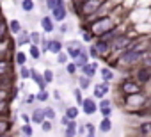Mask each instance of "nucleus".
Masks as SVG:
<instances>
[{"instance_id":"41","label":"nucleus","mask_w":151,"mask_h":137,"mask_svg":"<svg viewBox=\"0 0 151 137\" xmlns=\"http://www.w3.org/2000/svg\"><path fill=\"white\" fill-rule=\"evenodd\" d=\"M36 98H37V102L45 103V102L50 100V93H48V91H37V93H36Z\"/></svg>"},{"instance_id":"16","label":"nucleus","mask_w":151,"mask_h":137,"mask_svg":"<svg viewBox=\"0 0 151 137\" xmlns=\"http://www.w3.org/2000/svg\"><path fill=\"white\" fill-rule=\"evenodd\" d=\"M30 118H32V125H39V126H41V125L46 121V116H45V107H36V109L32 110Z\"/></svg>"},{"instance_id":"12","label":"nucleus","mask_w":151,"mask_h":137,"mask_svg":"<svg viewBox=\"0 0 151 137\" xmlns=\"http://www.w3.org/2000/svg\"><path fill=\"white\" fill-rule=\"evenodd\" d=\"M13 39H14V45H16L18 50H20L22 46H25V45H29V46L32 45V43H30V30H27V29H23V30H22L16 37H13Z\"/></svg>"},{"instance_id":"9","label":"nucleus","mask_w":151,"mask_h":137,"mask_svg":"<svg viewBox=\"0 0 151 137\" xmlns=\"http://www.w3.org/2000/svg\"><path fill=\"white\" fill-rule=\"evenodd\" d=\"M110 84L109 82H100V84H94L93 86V96L96 98V100H103V98H107V94L110 93Z\"/></svg>"},{"instance_id":"24","label":"nucleus","mask_w":151,"mask_h":137,"mask_svg":"<svg viewBox=\"0 0 151 137\" xmlns=\"http://www.w3.org/2000/svg\"><path fill=\"white\" fill-rule=\"evenodd\" d=\"M89 62H91V57H89V52H87V48H86V50L80 53V57L75 61V64L78 66V70H82V68H86Z\"/></svg>"},{"instance_id":"33","label":"nucleus","mask_w":151,"mask_h":137,"mask_svg":"<svg viewBox=\"0 0 151 137\" xmlns=\"http://www.w3.org/2000/svg\"><path fill=\"white\" fill-rule=\"evenodd\" d=\"M41 41H43V32H39V30H30V43L36 45V46H41Z\"/></svg>"},{"instance_id":"2","label":"nucleus","mask_w":151,"mask_h":137,"mask_svg":"<svg viewBox=\"0 0 151 137\" xmlns=\"http://www.w3.org/2000/svg\"><path fill=\"white\" fill-rule=\"evenodd\" d=\"M107 2H109V0H87V2L82 4L80 7H75V11H77L78 16L84 18L86 23H87V22H91V20H94L98 16V13L103 9V6Z\"/></svg>"},{"instance_id":"23","label":"nucleus","mask_w":151,"mask_h":137,"mask_svg":"<svg viewBox=\"0 0 151 137\" xmlns=\"http://www.w3.org/2000/svg\"><path fill=\"white\" fill-rule=\"evenodd\" d=\"M112 128H114L112 119H110V118H101V121H100V125H98V130H100L101 133H109Z\"/></svg>"},{"instance_id":"21","label":"nucleus","mask_w":151,"mask_h":137,"mask_svg":"<svg viewBox=\"0 0 151 137\" xmlns=\"http://www.w3.org/2000/svg\"><path fill=\"white\" fill-rule=\"evenodd\" d=\"M9 30H11V37H16L22 30H23V27H22V22L20 20H9Z\"/></svg>"},{"instance_id":"40","label":"nucleus","mask_w":151,"mask_h":137,"mask_svg":"<svg viewBox=\"0 0 151 137\" xmlns=\"http://www.w3.org/2000/svg\"><path fill=\"white\" fill-rule=\"evenodd\" d=\"M20 132H22L23 137H34V128H32V125H23Z\"/></svg>"},{"instance_id":"15","label":"nucleus","mask_w":151,"mask_h":137,"mask_svg":"<svg viewBox=\"0 0 151 137\" xmlns=\"http://www.w3.org/2000/svg\"><path fill=\"white\" fill-rule=\"evenodd\" d=\"M64 50H66V43H62V39H59V37L50 39V45H48V52H50V53L59 55V53L64 52Z\"/></svg>"},{"instance_id":"38","label":"nucleus","mask_w":151,"mask_h":137,"mask_svg":"<svg viewBox=\"0 0 151 137\" xmlns=\"http://www.w3.org/2000/svg\"><path fill=\"white\" fill-rule=\"evenodd\" d=\"M43 79H45V82L50 86L53 80H55V73H53V70H50V68H46V70H43Z\"/></svg>"},{"instance_id":"3","label":"nucleus","mask_w":151,"mask_h":137,"mask_svg":"<svg viewBox=\"0 0 151 137\" xmlns=\"http://www.w3.org/2000/svg\"><path fill=\"white\" fill-rule=\"evenodd\" d=\"M146 53L140 52V50H135V48H128L126 52L119 53L117 57V64L124 66V68H133V66H140L142 61H144Z\"/></svg>"},{"instance_id":"28","label":"nucleus","mask_w":151,"mask_h":137,"mask_svg":"<svg viewBox=\"0 0 151 137\" xmlns=\"http://www.w3.org/2000/svg\"><path fill=\"white\" fill-rule=\"evenodd\" d=\"M11 121L7 119V118H2V119H0V133H2V137H6L9 132H11Z\"/></svg>"},{"instance_id":"4","label":"nucleus","mask_w":151,"mask_h":137,"mask_svg":"<svg viewBox=\"0 0 151 137\" xmlns=\"http://www.w3.org/2000/svg\"><path fill=\"white\" fill-rule=\"evenodd\" d=\"M149 103V96L146 93H139V94H132V96H124V107L135 114L142 112L146 109V105Z\"/></svg>"},{"instance_id":"14","label":"nucleus","mask_w":151,"mask_h":137,"mask_svg":"<svg viewBox=\"0 0 151 137\" xmlns=\"http://www.w3.org/2000/svg\"><path fill=\"white\" fill-rule=\"evenodd\" d=\"M50 14H52V18L55 20V23H66V18H68V6H59V7L53 9Z\"/></svg>"},{"instance_id":"44","label":"nucleus","mask_w":151,"mask_h":137,"mask_svg":"<svg viewBox=\"0 0 151 137\" xmlns=\"http://www.w3.org/2000/svg\"><path fill=\"white\" fill-rule=\"evenodd\" d=\"M98 105H100V109H109V107H112V100L103 98V100H100V102H98Z\"/></svg>"},{"instance_id":"22","label":"nucleus","mask_w":151,"mask_h":137,"mask_svg":"<svg viewBox=\"0 0 151 137\" xmlns=\"http://www.w3.org/2000/svg\"><path fill=\"white\" fill-rule=\"evenodd\" d=\"M77 86H78L82 91H87V89L93 87V79H87V77H84V75H78V77H77Z\"/></svg>"},{"instance_id":"39","label":"nucleus","mask_w":151,"mask_h":137,"mask_svg":"<svg viewBox=\"0 0 151 137\" xmlns=\"http://www.w3.org/2000/svg\"><path fill=\"white\" fill-rule=\"evenodd\" d=\"M86 128H87V130H86V137H96V130H98V128H96L94 123L87 121V123H86Z\"/></svg>"},{"instance_id":"43","label":"nucleus","mask_w":151,"mask_h":137,"mask_svg":"<svg viewBox=\"0 0 151 137\" xmlns=\"http://www.w3.org/2000/svg\"><path fill=\"white\" fill-rule=\"evenodd\" d=\"M37 102V98H36V94H32V93H29L27 96H25V105H34Z\"/></svg>"},{"instance_id":"29","label":"nucleus","mask_w":151,"mask_h":137,"mask_svg":"<svg viewBox=\"0 0 151 137\" xmlns=\"http://www.w3.org/2000/svg\"><path fill=\"white\" fill-rule=\"evenodd\" d=\"M20 7H22V11L23 13H32L34 9H36V2H34V0H22V2H20Z\"/></svg>"},{"instance_id":"6","label":"nucleus","mask_w":151,"mask_h":137,"mask_svg":"<svg viewBox=\"0 0 151 137\" xmlns=\"http://www.w3.org/2000/svg\"><path fill=\"white\" fill-rule=\"evenodd\" d=\"M86 48H87V46H86L80 39H71V41L66 43V52H68V55H69L71 61H77V59L80 57V53H82Z\"/></svg>"},{"instance_id":"27","label":"nucleus","mask_w":151,"mask_h":137,"mask_svg":"<svg viewBox=\"0 0 151 137\" xmlns=\"http://www.w3.org/2000/svg\"><path fill=\"white\" fill-rule=\"evenodd\" d=\"M29 57L34 59V61H39L43 57V52H41V46H36V45H30L29 46Z\"/></svg>"},{"instance_id":"7","label":"nucleus","mask_w":151,"mask_h":137,"mask_svg":"<svg viewBox=\"0 0 151 137\" xmlns=\"http://www.w3.org/2000/svg\"><path fill=\"white\" fill-rule=\"evenodd\" d=\"M133 79L144 87V86H147L149 82H151V70L149 68H146V66H137L135 68V71H133Z\"/></svg>"},{"instance_id":"35","label":"nucleus","mask_w":151,"mask_h":137,"mask_svg":"<svg viewBox=\"0 0 151 137\" xmlns=\"http://www.w3.org/2000/svg\"><path fill=\"white\" fill-rule=\"evenodd\" d=\"M55 62H57V64H62V66H66L68 62H71V59H69L68 52L64 50V52H60L59 55H55Z\"/></svg>"},{"instance_id":"8","label":"nucleus","mask_w":151,"mask_h":137,"mask_svg":"<svg viewBox=\"0 0 151 137\" xmlns=\"http://www.w3.org/2000/svg\"><path fill=\"white\" fill-rule=\"evenodd\" d=\"M98 110H100V105H98L96 98L94 96H86V100L82 103V112L86 116H94Z\"/></svg>"},{"instance_id":"46","label":"nucleus","mask_w":151,"mask_h":137,"mask_svg":"<svg viewBox=\"0 0 151 137\" xmlns=\"http://www.w3.org/2000/svg\"><path fill=\"white\" fill-rule=\"evenodd\" d=\"M20 118H22V121H23V125H32V118H30V114H25V112H20Z\"/></svg>"},{"instance_id":"13","label":"nucleus","mask_w":151,"mask_h":137,"mask_svg":"<svg viewBox=\"0 0 151 137\" xmlns=\"http://www.w3.org/2000/svg\"><path fill=\"white\" fill-rule=\"evenodd\" d=\"M94 46L98 48V52H100V55H101V57H107L109 53H112V52H114L112 43H109V41H105V39H100V37L94 41Z\"/></svg>"},{"instance_id":"11","label":"nucleus","mask_w":151,"mask_h":137,"mask_svg":"<svg viewBox=\"0 0 151 137\" xmlns=\"http://www.w3.org/2000/svg\"><path fill=\"white\" fill-rule=\"evenodd\" d=\"M96 73H100L98 61H91L86 68H82V70H80V75H84V77H87V79H94Z\"/></svg>"},{"instance_id":"51","label":"nucleus","mask_w":151,"mask_h":137,"mask_svg":"<svg viewBox=\"0 0 151 137\" xmlns=\"http://www.w3.org/2000/svg\"><path fill=\"white\" fill-rule=\"evenodd\" d=\"M60 125H62V126H64V128H66V126H68V125H69V119H68V118H66V116H62V118H60Z\"/></svg>"},{"instance_id":"26","label":"nucleus","mask_w":151,"mask_h":137,"mask_svg":"<svg viewBox=\"0 0 151 137\" xmlns=\"http://www.w3.org/2000/svg\"><path fill=\"white\" fill-rule=\"evenodd\" d=\"M77 71H78V66L75 64V61H71V62H68V64L64 66V73H66L69 79H73L75 75H77Z\"/></svg>"},{"instance_id":"10","label":"nucleus","mask_w":151,"mask_h":137,"mask_svg":"<svg viewBox=\"0 0 151 137\" xmlns=\"http://www.w3.org/2000/svg\"><path fill=\"white\" fill-rule=\"evenodd\" d=\"M39 25L43 29V34H52L55 32V20L52 18V14H45L39 18Z\"/></svg>"},{"instance_id":"50","label":"nucleus","mask_w":151,"mask_h":137,"mask_svg":"<svg viewBox=\"0 0 151 137\" xmlns=\"http://www.w3.org/2000/svg\"><path fill=\"white\" fill-rule=\"evenodd\" d=\"M53 98H55L57 102H62V94H60V91L55 89V91H53Z\"/></svg>"},{"instance_id":"34","label":"nucleus","mask_w":151,"mask_h":137,"mask_svg":"<svg viewBox=\"0 0 151 137\" xmlns=\"http://www.w3.org/2000/svg\"><path fill=\"white\" fill-rule=\"evenodd\" d=\"M139 132H140L142 137H149V135H151V121H144V123H140Z\"/></svg>"},{"instance_id":"36","label":"nucleus","mask_w":151,"mask_h":137,"mask_svg":"<svg viewBox=\"0 0 151 137\" xmlns=\"http://www.w3.org/2000/svg\"><path fill=\"white\" fill-rule=\"evenodd\" d=\"M87 52H89V57H91V61H98V59H101V55H100L98 48L94 46V43H93V45H87Z\"/></svg>"},{"instance_id":"48","label":"nucleus","mask_w":151,"mask_h":137,"mask_svg":"<svg viewBox=\"0 0 151 137\" xmlns=\"http://www.w3.org/2000/svg\"><path fill=\"white\" fill-rule=\"evenodd\" d=\"M68 30H69V25H68V23H60L59 32H60V34H68Z\"/></svg>"},{"instance_id":"52","label":"nucleus","mask_w":151,"mask_h":137,"mask_svg":"<svg viewBox=\"0 0 151 137\" xmlns=\"http://www.w3.org/2000/svg\"><path fill=\"white\" fill-rule=\"evenodd\" d=\"M149 52H151V48H149Z\"/></svg>"},{"instance_id":"5","label":"nucleus","mask_w":151,"mask_h":137,"mask_svg":"<svg viewBox=\"0 0 151 137\" xmlns=\"http://www.w3.org/2000/svg\"><path fill=\"white\" fill-rule=\"evenodd\" d=\"M119 91L124 94V96H132V94H139L142 93V86L135 80V79H124L119 86Z\"/></svg>"},{"instance_id":"47","label":"nucleus","mask_w":151,"mask_h":137,"mask_svg":"<svg viewBox=\"0 0 151 137\" xmlns=\"http://www.w3.org/2000/svg\"><path fill=\"white\" fill-rule=\"evenodd\" d=\"M142 66H146V68H149V70H151V52L144 57V61H142Z\"/></svg>"},{"instance_id":"20","label":"nucleus","mask_w":151,"mask_h":137,"mask_svg":"<svg viewBox=\"0 0 151 137\" xmlns=\"http://www.w3.org/2000/svg\"><path fill=\"white\" fill-rule=\"evenodd\" d=\"M78 135V121H69V125L64 128V137H77Z\"/></svg>"},{"instance_id":"19","label":"nucleus","mask_w":151,"mask_h":137,"mask_svg":"<svg viewBox=\"0 0 151 137\" xmlns=\"http://www.w3.org/2000/svg\"><path fill=\"white\" fill-rule=\"evenodd\" d=\"M80 107L78 105H68V109L64 110V116L69 119V121H77V118H78V114H80Z\"/></svg>"},{"instance_id":"17","label":"nucleus","mask_w":151,"mask_h":137,"mask_svg":"<svg viewBox=\"0 0 151 137\" xmlns=\"http://www.w3.org/2000/svg\"><path fill=\"white\" fill-rule=\"evenodd\" d=\"M13 57H14V64H16V66H20V68H23V66H27V61H29V52L16 50V52L13 53Z\"/></svg>"},{"instance_id":"32","label":"nucleus","mask_w":151,"mask_h":137,"mask_svg":"<svg viewBox=\"0 0 151 137\" xmlns=\"http://www.w3.org/2000/svg\"><path fill=\"white\" fill-rule=\"evenodd\" d=\"M18 77L22 79V80H32V68H29V66H23V68H20V71H18Z\"/></svg>"},{"instance_id":"30","label":"nucleus","mask_w":151,"mask_h":137,"mask_svg":"<svg viewBox=\"0 0 151 137\" xmlns=\"http://www.w3.org/2000/svg\"><path fill=\"white\" fill-rule=\"evenodd\" d=\"M59 6H66V0H45V7L52 13L53 9H57Z\"/></svg>"},{"instance_id":"42","label":"nucleus","mask_w":151,"mask_h":137,"mask_svg":"<svg viewBox=\"0 0 151 137\" xmlns=\"http://www.w3.org/2000/svg\"><path fill=\"white\" fill-rule=\"evenodd\" d=\"M52 130H53V121H48V119H46V121L41 125V132H46V133H48V132H52Z\"/></svg>"},{"instance_id":"25","label":"nucleus","mask_w":151,"mask_h":137,"mask_svg":"<svg viewBox=\"0 0 151 137\" xmlns=\"http://www.w3.org/2000/svg\"><path fill=\"white\" fill-rule=\"evenodd\" d=\"M80 34H82V41H84V43H89V45H93V43L98 39V37H96V36L86 27V25H84V29H80Z\"/></svg>"},{"instance_id":"45","label":"nucleus","mask_w":151,"mask_h":137,"mask_svg":"<svg viewBox=\"0 0 151 137\" xmlns=\"http://www.w3.org/2000/svg\"><path fill=\"white\" fill-rule=\"evenodd\" d=\"M112 112H114V107H109V109H100L101 118H110V116H112Z\"/></svg>"},{"instance_id":"18","label":"nucleus","mask_w":151,"mask_h":137,"mask_svg":"<svg viewBox=\"0 0 151 137\" xmlns=\"http://www.w3.org/2000/svg\"><path fill=\"white\" fill-rule=\"evenodd\" d=\"M100 75H101V79H103V82H114V79H116V73H114V70L110 66H103V68H100Z\"/></svg>"},{"instance_id":"1","label":"nucleus","mask_w":151,"mask_h":137,"mask_svg":"<svg viewBox=\"0 0 151 137\" xmlns=\"http://www.w3.org/2000/svg\"><path fill=\"white\" fill-rule=\"evenodd\" d=\"M86 27L96 37H101V36H105L107 32H110L117 27V20L114 18V14H107V16H100V18H94V20L87 22Z\"/></svg>"},{"instance_id":"31","label":"nucleus","mask_w":151,"mask_h":137,"mask_svg":"<svg viewBox=\"0 0 151 137\" xmlns=\"http://www.w3.org/2000/svg\"><path fill=\"white\" fill-rule=\"evenodd\" d=\"M73 96H75V105H78V107L82 109V103H84V100H86V96L82 94V89H80V87H75V89H73Z\"/></svg>"},{"instance_id":"49","label":"nucleus","mask_w":151,"mask_h":137,"mask_svg":"<svg viewBox=\"0 0 151 137\" xmlns=\"http://www.w3.org/2000/svg\"><path fill=\"white\" fill-rule=\"evenodd\" d=\"M86 123H82V125H78V137H82V135H86Z\"/></svg>"},{"instance_id":"37","label":"nucleus","mask_w":151,"mask_h":137,"mask_svg":"<svg viewBox=\"0 0 151 137\" xmlns=\"http://www.w3.org/2000/svg\"><path fill=\"white\" fill-rule=\"evenodd\" d=\"M45 116H46L48 121H55V119H57V110H55L52 105H46V107H45Z\"/></svg>"}]
</instances>
